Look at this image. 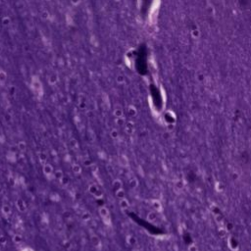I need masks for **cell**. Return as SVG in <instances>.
<instances>
[{
	"instance_id": "cell-1",
	"label": "cell",
	"mask_w": 251,
	"mask_h": 251,
	"mask_svg": "<svg viewBox=\"0 0 251 251\" xmlns=\"http://www.w3.org/2000/svg\"><path fill=\"white\" fill-rule=\"evenodd\" d=\"M99 215L102 218V220L106 223L107 225L111 224V216H110V212L108 210V208L106 206H101L98 210Z\"/></svg>"
},
{
	"instance_id": "cell-2",
	"label": "cell",
	"mask_w": 251,
	"mask_h": 251,
	"mask_svg": "<svg viewBox=\"0 0 251 251\" xmlns=\"http://www.w3.org/2000/svg\"><path fill=\"white\" fill-rule=\"evenodd\" d=\"M54 168L53 166L49 163H44V165L42 166V173L44 175L45 177L47 178H50V177H53L54 176Z\"/></svg>"
},
{
	"instance_id": "cell-3",
	"label": "cell",
	"mask_w": 251,
	"mask_h": 251,
	"mask_svg": "<svg viewBox=\"0 0 251 251\" xmlns=\"http://www.w3.org/2000/svg\"><path fill=\"white\" fill-rule=\"evenodd\" d=\"M157 219H158V212H156V211H150L147 216H146V220L149 222V223H155L156 221H157Z\"/></svg>"
},
{
	"instance_id": "cell-4",
	"label": "cell",
	"mask_w": 251,
	"mask_h": 251,
	"mask_svg": "<svg viewBox=\"0 0 251 251\" xmlns=\"http://www.w3.org/2000/svg\"><path fill=\"white\" fill-rule=\"evenodd\" d=\"M16 206H17V208H18V210L20 212H25L26 209H27L26 203H25V201L22 198H19L18 200L16 201Z\"/></svg>"
},
{
	"instance_id": "cell-5",
	"label": "cell",
	"mask_w": 251,
	"mask_h": 251,
	"mask_svg": "<svg viewBox=\"0 0 251 251\" xmlns=\"http://www.w3.org/2000/svg\"><path fill=\"white\" fill-rule=\"evenodd\" d=\"M119 207L122 209V210H128L130 208V202L127 198H123V199H120L119 200Z\"/></svg>"
},
{
	"instance_id": "cell-6",
	"label": "cell",
	"mask_w": 251,
	"mask_h": 251,
	"mask_svg": "<svg viewBox=\"0 0 251 251\" xmlns=\"http://www.w3.org/2000/svg\"><path fill=\"white\" fill-rule=\"evenodd\" d=\"M112 188L114 191H116L120 188H123V181L120 179H115L112 182Z\"/></svg>"
},
{
	"instance_id": "cell-7",
	"label": "cell",
	"mask_w": 251,
	"mask_h": 251,
	"mask_svg": "<svg viewBox=\"0 0 251 251\" xmlns=\"http://www.w3.org/2000/svg\"><path fill=\"white\" fill-rule=\"evenodd\" d=\"M119 163H120V165H121L122 167H124V168H127V167L129 166V159H128V157L126 156L125 154H122V155L119 157Z\"/></svg>"
},
{
	"instance_id": "cell-8",
	"label": "cell",
	"mask_w": 251,
	"mask_h": 251,
	"mask_svg": "<svg viewBox=\"0 0 251 251\" xmlns=\"http://www.w3.org/2000/svg\"><path fill=\"white\" fill-rule=\"evenodd\" d=\"M151 206H152L153 210L156 211V212H161L162 211V203L159 201V200H153L152 203H151Z\"/></svg>"
},
{
	"instance_id": "cell-9",
	"label": "cell",
	"mask_w": 251,
	"mask_h": 251,
	"mask_svg": "<svg viewBox=\"0 0 251 251\" xmlns=\"http://www.w3.org/2000/svg\"><path fill=\"white\" fill-rule=\"evenodd\" d=\"M1 210H2V213H3V215L6 216V217H9L11 215V213H12V210H11V208H10L9 205H7V204H4L2 208H1Z\"/></svg>"
},
{
	"instance_id": "cell-10",
	"label": "cell",
	"mask_w": 251,
	"mask_h": 251,
	"mask_svg": "<svg viewBox=\"0 0 251 251\" xmlns=\"http://www.w3.org/2000/svg\"><path fill=\"white\" fill-rule=\"evenodd\" d=\"M90 241H91V244L94 247H99L100 246V238L97 235H92L90 237Z\"/></svg>"
},
{
	"instance_id": "cell-11",
	"label": "cell",
	"mask_w": 251,
	"mask_h": 251,
	"mask_svg": "<svg viewBox=\"0 0 251 251\" xmlns=\"http://www.w3.org/2000/svg\"><path fill=\"white\" fill-rule=\"evenodd\" d=\"M115 196H116L119 200L120 199H123V198L126 197V192H125V189L124 188H120V189H118L115 191Z\"/></svg>"
},
{
	"instance_id": "cell-12",
	"label": "cell",
	"mask_w": 251,
	"mask_h": 251,
	"mask_svg": "<svg viewBox=\"0 0 251 251\" xmlns=\"http://www.w3.org/2000/svg\"><path fill=\"white\" fill-rule=\"evenodd\" d=\"M54 178L55 179H61L65 177L64 176V173H63V171L61 170V169H58V170H55L54 171V176H53Z\"/></svg>"
},
{
	"instance_id": "cell-13",
	"label": "cell",
	"mask_w": 251,
	"mask_h": 251,
	"mask_svg": "<svg viewBox=\"0 0 251 251\" xmlns=\"http://www.w3.org/2000/svg\"><path fill=\"white\" fill-rule=\"evenodd\" d=\"M38 159L42 163H46L47 160H48V154L46 152H40L38 154Z\"/></svg>"
},
{
	"instance_id": "cell-14",
	"label": "cell",
	"mask_w": 251,
	"mask_h": 251,
	"mask_svg": "<svg viewBox=\"0 0 251 251\" xmlns=\"http://www.w3.org/2000/svg\"><path fill=\"white\" fill-rule=\"evenodd\" d=\"M129 183H130V186L132 188H136L138 186V179H136V178H132V179H130V181H129Z\"/></svg>"
},
{
	"instance_id": "cell-15",
	"label": "cell",
	"mask_w": 251,
	"mask_h": 251,
	"mask_svg": "<svg viewBox=\"0 0 251 251\" xmlns=\"http://www.w3.org/2000/svg\"><path fill=\"white\" fill-rule=\"evenodd\" d=\"M110 136H111L112 138H114V139L118 138V137L120 136V132H119V130H118V129H112V130L110 131Z\"/></svg>"
},
{
	"instance_id": "cell-16",
	"label": "cell",
	"mask_w": 251,
	"mask_h": 251,
	"mask_svg": "<svg viewBox=\"0 0 251 251\" xmlns=\"http://www.w3.org/2000/svg\"><path fill=\"white\" fill-rule=\"evenodd\" d=\"M115 124L118 128H122V127H125V119L122 117V118H116V122Z\"/></svg>"
},
{
	"instance_id": "cell-17",
	"label": "cell",
	"mask_w": 251,
	"mask_h": 251,
	"mask_svg": "<svg viewBox=\"0 0 251 251\" xmlns=\"http://www.w3.org/2000/svg\"><path fill=\"white\" fill-rule=\"evenodd\" d=\"M72 170L75 175H80L81 173V167L80 165H78V164H75V165H73Z\"/></svg>"
},
{
	"instance_id": "cell-18",
	"label": "cell",
	"mask_w": 251,
	"mask_h": 251,
	"mask_svg": "<svg viewBox=\"0 0 251 251\" xmlns=\"http://www.w3.org/2000/svg\"><path fill=\"white\" fill-rule=\"evenodd\" d=\"M135 129H134V126H130V124H128L127 126H125V133L128 134V135H132L134 133Z\"/></svg>"
},
{
	"instance_id": "cell-19",
	"label": "cell",
	"mask_w": 251,
	"mask_h": 251,
	"mask_svg": "<svg viewBox=\"0 0 251 251\" xmlns=\"http://www.w3.org/2000/svg\"><path fill=\"white\" fill-rule=\"evenodd\" d=\"M123 110L122 109H120V108H118V109H115L114 110V112H113V115L116 117V118H122L123 117Z\"/></svg>"
},
{
	"instance_id": "cell-20",
	"label": "cell",
	"mask_w": 251,
	"mask_h": 251,
	"mask_svg": "<svg viewBox=\"0 0 251 251\" xmlns=\"http://www.w3.org/2000/svg\"><path fill=\"white\" fill-rule=\"evenodd\" d=\"M89 192L92 194V195H96L97 194V192H99L98 190V187L95 185V184H92V185H90L89 187Z\"/></svg>"
},
{
	"instance_id": "cell-21",
	"label": "cell",
	"mask_w": 251,
	"mask_h": 251,
	"mask_svg": "<svg viewBox=\"0 0 251 251\" xmlns=\"http://www.w3.org/2000/svg\"><path fill=\"white\" fill-rule=\"evenodd\" d=\"M18 149L20 151H22V152H24V151H26V149H27V145H26V142H24V141H21V142H19L18 143Z\"/></svg>"
},
{
	"instance_id": "cell-22",
	"label": "cell",
	"mask_w": 251,
	"mask_h": 251,
	"mask_svg": "<svg viewBox=\"0 0 251 251\" xmlns=\"http://www.w3.org/2000/svg\"><path fill=\"white\" fill-rule=\"evenodd\" d=\"M13 241L15 243H21L22 242V236L20 234H15L13 237Z\"/></svg>"
},
{
	"instance_id": "cell-23",
	"label": "cell",
	"mask_w": 251,
	"mask_h": 251,
	"mask_svg": "<svg viewBox=\"0 0 251 251\" xmlns=\"http://www.w3.org/2000/svg\"><path fill=\"white\" fill-rule=\"evenodd\" d=\"M69 145L71 146V147H77L78 146V141H77V139L76 138H71L70 139V141H69Z\"/></svg>"
},
{
	"instance_id": "cell-24",
	"label": "cell",
	"mask_w": 251,
	"mask_h": 251,
	"mask_svg": "<svg viewBox=\"0 0 251 251\" xmlns=\"http://www.w3.org/2000/svg\"><path fill=\"white\" fill-rule=\"evenodd\" d=\"M128 242L131 245H135V243H136V239H135V237H134V236H129L128 237Z\"/></svg>"
},
{
	"instance_id": "cell-25",
	"label": "cell",
	"mask_w": 251,
	"mask_h": 251,
	"mask_svg": "<svg viewBox=\"0 0 251 251\" xmlns=\"http://www.w3.org/2000/svg\"><path fill=\"white\" fill-rule=\"evenodd\" d=\"M129 115L131 117H135L136 115V110L133 107L129 108Z\"/></svg>"
},
{
	"instance_id": "cell-26",
	"label": "cell",
	"mask_w": 251,
	"mask_h": 251,
	"mask_svg": "<svg viewBox=\"0 0 251 251\" xmlns=\"http://www.w3.org/2000/svg\"><path fill=\"white\" fill-rule=\"evenodd\" d=\"M188 251H197V246L195 244H191L188 247Z\"/></svg>"
},
{
	"instance_id": "cell-27",
	"label": "cell",
	"mask_w": 251,
	"mask_h": 251,
	"mask_svg": "<svg viewBox=\"0 0 251 251\" xmlns=\"http://www.w3.org/2000/svg\"><path fill=\"white\" fill-rule=\"evenodd\" d=\"M2 192H3V187H2V185L0 184V194H1Z\"/></svg>"
}]
</instances>
